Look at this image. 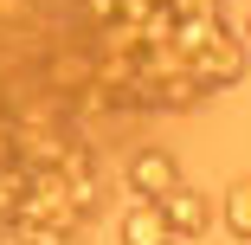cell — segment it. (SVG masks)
<instances>
[{
	"label": "cell",
	"mask_w": 251,
	"mask_h": 245,
	"mask_svg": "<svg viewBox=\"0 0 251 245\" xmlns=\"http://www.w3.org/2000/svg\"><path fill=\"white\" fill-rule=\"evenodd\" d=\"M245 65H251L245 39H238L226 20H219V26H213V39H206V45H200V52L187 58V78H193L200 90H206V97H213V90H232V84L245 78Z\"/></svg>",
	"instance_id": "cell-1"
},
{
	"label": "cell",
	"mask_w": 251,
	"mask_h": 245,
	"mask_svg": "<svg viewBox=\"0 0 251 245\" xmlns=\"http://www.w3.org/2000/svg\"><path fill=\"white\" fill-rule=\"evenodd\" d=\"M123 181H129L135 200H161V193L180 181V162H174L168 149H155V142H142V149L123 162Z\"/></svg>",
	"instance_id": "cell-2"
},
{
	"label": "cell",
	"mask_w": 251,
	"mask_h": 245,
	"mask_svg": "<svg viewBox=\"0 0 251 245\" xmlns=\"http://www.w3.org/2000/svg\"><path fill=\"white\" fill-rule=\"evenodd\" d=\"M161 213H168L174 239H206V226H213V207H206V193H200V187H187V181H174V187L161 193Z\"/></svg>",
	"instance_id": "cell-3"
},
{
	"label": "cell",
	"mask_w": 251,
	"mask_h": 245,
	"mask_svg": "<svg viewBox=\"0 0 251 245\" xmlns=\"http://www.w3.org/2000/svg\"><path fill=\"white\" fill-rule=\"evenodd\" d=\"M116 239L123 245H180L174 226H168V213H161V200H129L123 219H116Z\"/></svg>",
	"instance_id": "cell-4"
},
{
	"label": "cell",
	"mask_w": 251,
	"mask_h": 245,
	"mask_svg": "<svg viewBox=\"0 0 251 245\" xmlns=\"http://www.w3.org/2000/svg\"><path fill=\"white\" fill-rule=\"evenodd\" d=\"M219 219H226V232H232L238 245H251V174L226 187V200H219Z\"/></svg>",
	"instance_id": "cell-5"
},
{
	"label": "cell",
	"mask_w": 251,
	"mask_h": 245,
	"mask_svg": "<svg viewBox=\"0 0 251 245\" xmlns=\"http://www.w3.org/2000/svg\"><path fill=\"white\" fill-rule=\"evenodd\" d=\"M238 39H245V52H251V13H245V20H238Z\"/></svg>",
	"instance_id": "cell-6"
},
{
	"label": "cell",
	"mask_w": 251,
	"mask_h": 245,
	"mask_svg": "<svg viewBox=\"0 0 251 245\" xmlns=\"http://www.w3.org/2000/svg\"><path fill=\"white\" fill-rule=\"evenodd\" d=\"M0 245H7V239H0Z\"/></svg>",
	"instance_id": "cell-7"
}]
</instances>
